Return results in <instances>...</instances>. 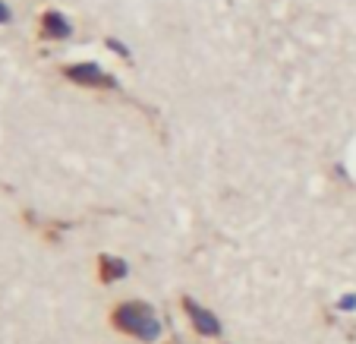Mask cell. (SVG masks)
Returning a JSON list of instances; mask_svg holds the SVG:
<instances>
[{
	"label": "cell",
	"instance_id": "8992f818",
	"mask_svg": "<svg viewBox=\"0 0 356 344\" xmlns=\"http://www.w3.org/2000/svg\"><path fill=\"white\" fill-rule=\"evenodd\" d=\"M3 22H10V10H7V3L0 0V26H3Z\"/></svg>",
	"mask_w": 356,
	"mask_h": 344
},
{
	"label": "cell",
	"instance_id": "5b68a950",
	"mask_svg": "<svg viewBox=\"0 0 356 344\" xmlns=\"http://www.w3.org/2000/svg\"><path fill=\"white\" fill-rule=\"evenodd\" d=\"M98 269H101V281H104V284L117 281V278H123L129 272L127 263H123V259H117V256H101L98 259Z\"/></svg>",
	"mask_w": 356,
	"mask_h": 344
},
{
	"label": "cell",
	"instance_id": "3957f363",
	"mask_svg": "<svg viewBox=\"0 0 356 344\" xmlns=\"http://www.w3.org/2000/svg\"><path fill=\"white\" fill-rule=\"evenodd\" d=\"M63 73H67V79L79 82V86H108V88H114V79H111L104 70L95 67V63H73V67H67Z\"/></svg>",
	"mask_w": 356,
	"mask_h": 344
},
{
	"label": "cell",
	"instance_id": "7a4b0ae2",
	"mask_svg": "<svg viewBox=\"0 0 356 344\" xmlns=\"http://www.w3.org/2000/svg\"><path fill=\"white\" fill-rule=\"evenodd\" d=\"M183 306H186V316H189V322L195 325V331H202L205 338H211V335L221 331V322H218L215 313H209L202 304H195L193 297H183Z\"/></svg>",
	"mask_w": 356,
	"mask_h": 344
},
{
	"label": "cell",
	"instance_id": "52a82bcc",
	"mask_svg": "<svg viewBox=\"0 0 356 344\" xmlns=\"http://www.w3.org/2000/svg\"><path fill=\"white\" fill-rule=\"evenodd\" d=\"M353 306H356V297H343L341 300V310H353Z\"/></svg>",
	"mask_w": 356,
	"mask_h": 344
},
{
	"label": "cell",
	"instance_id": "6da1fadb",
	"mask_svg": "<svg viewBox=\"0 0 356 344\" xmlns=\"http://www.w3.org/2000/svg\"><path fill=\"white\" fill-rule=\"evenodd\" d=\"M114 325L127 335L139 338V341H155L161 335V319L148 304H139V300H129V304H120L114 310Z\"/></svg>",
	"mask_w": 356,
	"mask_h": 344
},
{
	"label": "cell",
	"instance_id": "277c9868",
	"mask_svg": "<svg viewBox=\"0 0 356 344\" xmlns=\"http://www.w3.org/2000/svg\"><path fill=\"white\" fill-rule=\"evenodd\" d=\"M41 26H44L47 38H70V32H73V29H70V22L63 19V13H57V10H47Z\"/></svg>",
	"mask_w": 356,
	"mask_h": 344
},
{
	"label": "cell",
	"instance_id": "ba28073f",
	"mask_svg": "<svg viewBox=\"0 0 356 344\" xmlns=\"http://www.w3.org/2000/svg\"><path fill=\"white\" fill-rule=\"evenodd\" d=\"M108 45H111V47H114V51H117V54H129V51H127V47H123V45H117V41H108Z\"/></svg>",
	"mask_w": 356,
	"mask_h": 344
}]
</instances>
